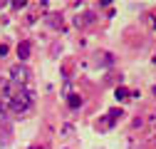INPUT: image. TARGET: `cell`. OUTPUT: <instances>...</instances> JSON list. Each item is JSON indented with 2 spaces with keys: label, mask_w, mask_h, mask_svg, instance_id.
Instances as JSON below:
<instances>
[{
  "label": "cell",
  "mask_w": 156,
  "mask_h": 149,
  "mask_svg": "<svg viewBox=\"0 0 156 149\" xmlns=\"http://www.w3.org/2000/svg\"><path fill=\"white\" fill-rule=\"evenodd\" d=\"M27 80H30V72H27V67H23V65L12 67V72H10V82H12V87H15V89H23V87H27Z\"/></svg>",
  "instance_id": "obj_2"
},
{
  "label": "cell",
  "mask_w": 156,
  "mask_h": 149,
  "mask_svg": "<svg viewBox=\"0 0 156 149\" xmlns=\"http://www.w3.org/2000/svg\"><path fill=\"white\" fill-rule=\"evenodd\" d=\"M3 55H8V47H5V45H0V57H3Z\"/></svg>",
  "instance_id": "obj_10"
},
{
  "label": "cell",
  "mask_w": 156,
  "mask_h": 149,
  "mask_svg": "<svg viewBox=\"0 0 156 149\" xmlns=\"http://www.w3.org/2000/svg\"><path fill=\"white\" fill-rule=\"evenodd\" d=\"M89 23H94V15H92V13H89V15H77V20H74L77 27H84V25H89Z\"/></svg>",
  "instance_id": "obj_4"
},
{
  "label": "cell",
  "mask_w": 156,
  "mask_h": 149,
  "mask_svg": "<svg viewBox=\"0 0 156 149\" xmlns=\"http://www.w3.org/2000/svg\"><path fill=\"white\" fill-rule=\"evenodd\" d=\"M149 25H151V27H154V30H156V10H154V13H151V15H149Z\"/></svg>",
  "instance_id": "obj_9"
},
{
  "label": "cell",
  "mask_w": 156,
  "mask_h": 149,
  "mask_svg": "<svg viewBox=\"0 0 156 149\" xmlns=\"http://www.w3.org/2000/svg\"><path fill=\"white\" fill-rule=\"evenodd\" d=\"M32 100H35L32 89H27V87L15 89L10 95V112H12V114H25V112L32 107Z\"/></svg>",
  "instance_id": "obj_1"
},
{
  "label": "cell",
  "mask_w": 156,
  "mask_h": 149,
  "mask_svg": "<svg viewBox=\"0 0 156 149\" xmlns=\"http://www.w3.org/2000/svg\"><path fill=\"white\" fill-rule=\"evenodd\" d=\"M47 25L55 27V30H60V27H62V17H60V15H47Z\"/></svg>",
  "instance_id": "obj_6"
},
{
  "label": "cell",
  "mask_w": 156,
  "mask_h": 149,
  "mask_svg": "<svg viewBox=\"0 0 156 149\" xmlns=\"http://www.w3.org/2000/svg\"><path fill=\"white\" fill-rule=\"evenodd\" d=\"M119 114H122V109H112V112H109V117H104V119L97 122V129H99V132H107V129L114 124V119L119 117Z\"/></svg>",
  "instance_id": "obj_3"
},
{
  "label": "cell",
  "mask_w": 156,
  "mask_h": 149,
  "mask_svg": "<svg viewBox=\"0 0 156 149\" xmlns=\"http://www.w3.org/2000/svg\"><path fill=\"white\" fill-rule=\"evenodd\" d=\"M17 57H20V60L30 57V42H20V45H17Z\"/></svg>",
  "instance_id": "obj_5"
},
{
  "label": "cell",
  "mask_w": 156,
  "mask_h": 149,
  "mask_svg": "<svg viewBox=\"0 0 156 149\" xmlns=\"http://www.w3.org/2000/svg\"><path fill=\"white\" fill-rule=\"evenodd\" d=\"M67 102H69V107H72V109H80V107H82V97H80V95H69V97H67Z\"/></svg>",
  "instance_id": "obj_7"
},
{
  "label": "cell",
  "mask_w": 156,
  "mask_h": 149,
  "mask_svg": "<svg viewBox=\"0 0 156 149\" xmlns=\"http://www.w3.org/2000/svg\"><path fill=\"white\" fill-rule=\"evenodd\" d=\"M97 65H112V57L109 55H97Z\"/></svg>",
  "instance_id": "obj_8"
},
{
  "label": "cell",
  "mask_w": 156,
  "mask_h": 149,
  "mask_svg": "<svg viewBox=\"0 0 156 149\" xmlns=\"http://www.w3.org/2000/svg\"><path fill=\"white\" fill-rule=\"evenodd\" d=\"M154 62H156V55H154Z\"/></svg>",
  "instance_id": "obj_11"
}]
</instances>
